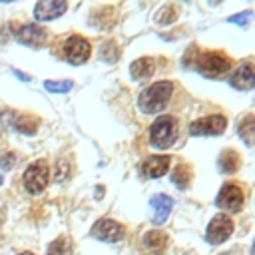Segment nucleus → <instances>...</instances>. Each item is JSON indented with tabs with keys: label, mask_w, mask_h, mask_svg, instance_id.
Segmentation results:
<instances>
[{
	"label": "nucleus",
	"mask_w": 255,
	"mask_h": 255,
	"mask_svg": "<svg viewBox=\"0 0 255 255\" xmlns=\"http://www.w3.org/2000/svg\"><path fill=\"white\" fill-rule=\"evenodd\" d=\"M171 92H173L171 82H155L147 90L141 92L137 106L145 114H157L167 106V102L171 98Z\"/></svg>",
	"instance_id": "1"
},
{
	"label": "nucleus",
	"mask_w": 255,
	"mask_h": 255,
	"mask_svg": "<svg viewBox=\"0 0 255 255\" xmlns=\"http://www.w3.org/2000/svg\"><path fill=\"white\" fill-rule=\"evenodd\" d=\"M177 137V122L173 116H159L149 129V141L157 149L169 147Z\"/></svg>",
	"instance_id": "2"
},
{
	"label": "nucleus",
	"mask_w": 255,
	"mask_h": 255,
	"mask_svg": "<svg viewBox=\"0 0 255 255\" xmlns=\"http://www.w3.org/2000/svg\"><path fill=\"white\" fill-rule=\"evenodd\" d=\"M197 68L207 78H219L231 68V60L219 52H207L197 58Z\"/></svg>",
	"instance_id": "3"
},
{
	"label": "nucleus",
	"mask_w": 255,
	"mask_h": 255,
	"mask_svg": "<svg viewBox=\"0 0 255 255\" xmlns=\"http://www.w3.org/2000/svg\"><path fill=\"white\" fill-rule=\"evenodd\" d=\"M24 187L30 193H42L44 187L48 185V163L44 159H38L24 171Z\"/></svg>",
	"instance_id": "4"
},
{
	"label": "nucleus",
	"mask_w": 255,
	"mask_h": 255,
	"mask_svg": "<svg viewBox=\"0 0 255 255\" xmlns=\"http://www.w3.org/2000/svg\"><path fill=\"white\" fill-rule=\"evenodd\" d=\"M90 52H92L90 42L86 38H82V36H70L66 40V44H64V54H66L68 62L74 64V66L84 64L90 58Z\"/></svg>",
	"instance_id": "5"
},
{
	"label": "nucleus",
	"mask_w": 255,
	"mask_h": 255,
	"mask_svg": "<svg viewBox=\"0 0 255 255\" xmlns=\"http://www.w3.org/2000/svg\"><path fill=\"white\" fill-rule=\"evenodd\" d=\"M227 120L219 114L215 116H207V118H199L189 126V133L191 135H217L225 129Z\"/></svg>",
	"instance_id": "6"
},
{
	"label": "nucleus",
	"mask_w": 255,
	"mask_h": 255,
	"mask_svg": "<svg viewBox=\"0 0 255 255\" xmlns=\"http://www.w3.org/2000/svg\"><path fill=\"white\" fill-rule=\"evenodd\" d=\"M231 233H233V221L223 213L215 215L207 225V241L213 245L223 243Z\"/></svg>",
	"instance_id": "7"
},
{
	"label": "nucleus",
	"mask_w": 255,
	"mask_h": 255,
	"mask_svg": "<svg viewBox=\"0 0 255 255\" xmlns=\"http://www.w3.org/2000/svg\"><path fill=\"white\" fill-rule=\"evenodd\" d=\"M92 235L102 241H120V239H124L126 229H124V225H120L114 219H100L92 227Z\"/></svg>",
	"instance_id": "8"
},
{
	"label": "nucleus",
	"mask_w": 255,
	"mask_h": 255,
	"mask_svg": "<svg viewBox=\"0 0 255 255\" xmlns=\"http://www.w3.org/2000/svg\"><path fill=\"white\" fill-rule=\"evenodd\" d=\"M217 205L227 211H239L243 205V189L235 183H227L221 187L217 195Z\"/></svg>",
	"instance_id": "9"
},
{
	"label": "nucleus",
	"mask_w": 255,
	"mask_h": 255,
	"mask_svg": "<svg viewBox=\"0 0 255 255\" xmlns=\"http://www.w3.org/2000/svg\"><path fill=\"white\" fill-rule=\"evenodd\" d=\"M68 4L66 2H56V0H44V2H38L36 8H34V16L38 22H44V20H52V18H58L62 12H66Z\"/></svg>",
	"instance_id": "10"
},
{
	"label": "nucleus",
	"mask_w": 255,
	"mask_h": 255,
	"mask_svg": "<svg viewBox=\"0 0 255 255\" xmlns=\"http://www.w3.org/2000/svg\"><path fill=\"white\" fill-rule=\"evenodd\" d=\"M16 38H18V42L28 44V46H42L46 42V38H48V32L44 28L36 26V24H26V26H22L18 30Z\"/></svg>",
	"instance_id": "11"
},
{
	"label": "nucleus",
	"mask_w": 255,
	"mask_h": 255,
	"mask_svg": "<svg viewBox=\"0 0 255 255\" xmlns=\"http://www.w3.org/2000/svg\"><path fill=\"white\" fill-rule=\"evenodd\" d=\"M169 159L171 157H167V155H151V157L143 159L141 173L147 177H161L169 167Z\"/></svg>",
	"instance_id": "12"
},
{
	"label": "nucleus",
	"mask_w": 255,
	"mask_h": 255,
	"mask_svg": "<svg viewBox=\"0 0 255 255\" xmlns=\"http://www.w3.org/2000/svg\"><path fill=\"white\" fill-rule=\"evenodd\" d=\"M149 203H151V209H153V223L155 225H161L167 219V215L171 213L173 199L167 197V195H163V193H159V195H153Z\"/></svg>",
	"instance_id": "13"
},
{
	"label": "nucleus",
	"mask_w": 255,
	"mask_h": 255,
	"mask_svg": "<svg viewBox=\"0 0 255 255\" xmlns=\"http://www.w3.org/2000/svg\"><path fill=\"white\" fill-rule=\"evenodd\" d=\"M231 84L239 90H251L255 86V74H253V64L245 62L239 66V70L235 72V76L231 78Z\"/></svg>",
	"instance_id": "14"
},
{
	"label": "nucleus",
	"mask_w": 255,
	"mask_h": 255,
	"mask_svg": "<svg viewBox=\"0 0 255 255\" xmlns=\"http://www.w3.org/2000/svg\"><path fill=\"white\" fill-rule=\"evenodd\" d=\"M153 72H155V62H153L151 58H139V60H135V62L131 64V68H129V74H131L133 80H145V78H149Z\"/></svg>",
	"instance_id": "15"
},
{
	"label": "nucleus",
	"mask_w": 255,
	"mask_h": 255,
	"mask_svg": "<svg viewBox=\"0 0 255 255\" xmlns=\"http://www.w3.org/2000/svg\"><path fill=\"white\" fill-rule=\"evenodd\" d=\"M165 243H167V235L161 233V231H147V233L143 235V245H145L149 251H153V253L163 251Z\"/></svg>",
	"instance_id": "16"
},
{
	"label": "nucleus",
	"mask_w": 255,
	"mask_h": 255,
	"mask_svg": "<svg viewBox=\"0 0 255 255\" xmlns=\"http://www.w3.org/2000/svg\"><path fill=\"white\" fill-rule=\"evenodd\" d=\"M36 126H38V120L32 118L30 114H20V116H14L12 120V128L22 133H36Z\"/></svg>",
	"instance_id": "17"
},
{
	"label": "nucleus",
	"mask_w": 255,
	"mask_h": 255,
	"mask_svg": "<svg viewBox=\"0 0 255 255\" xmlns=\"http://www.w3.org/2000/svg\"><path fill=\"white\" fill-rule=\"evenodd\" d=\"M219 167H221L225 173H233V171L239 167V155H237V151H233V149L223 151L221 157H219Z\"/></svg>",
	"instance_id": "18"
},
{
	"label": "nucleus",
	"mask_w": 255,
	"mask_h": 255,
	"mask_svg": "<svg viewBox=\"0 0 255 255\" xmlns=\"http://www.w3.org/2000/svg\"><path fill=\"white\" fill-rule=\"evenodd\" d=\"M46 255H70V239L68 237H58L54 239L48 249H46Z\"/></svg>",
	"instance_id": "19"
},
{
	"label": "nucleus",
	"mask_w": 255,
	"mask_h": 255,
	"mask_svg": "<svg viewBox=\"0 0 255 255\" xmlns=\"http://www.w3.org/2000/svg\"><path fill=\"white\" fill-rule=\"evenodd\" d=\"M171 179H173V183H175L177 187L185 189V187H187V183H189V179H191V169H189L187 165H177V167L173 169Z\"/></svg>",
	"instance_id": "20"
},
{
	"label": "nucleus",
	"mask_w": 255,
	"mask_h": 255,
	"mask_svg": "<svg viewBox=\"0 0 255 255\" xmlns=\"http://www.w3.org/2000/svg\"><path fill=\"white\" fill-rule=\"evenodd\" d=\"M253 116L249 114L241 124H239V135H241V139L247 143V145H251L253 143Z\"/></svg>",
	"instance_id": "21"
},
{
	"label": "nucleus",
	"mask_w": 255,
	"mask_h": 255,
	"mask_svg": "<svg viewBox=\"0 0 255 255\" xmlns=\"http://www.w3.org/2000/svg\"><path fill=\"white\" fill-rule=\"evenodd\" d=\"M175 18H177V10H175V6H171V4L163 6V8L157 10V14H155V22H157V24H169V22H173Z\"/></svg>",
	"instance_id": "22"
},
{
	"label": "nucleus",
	"mask_w": 255,
	"mask_h": 255,
	"mask_svg": "<svg viewBox=\"0 0 255 255\" xmlns=\"http://www.w3.org/2000/svg\"><path fill=\"white\" fill-rule=\"evenodd\" d=\"M72 80H60V82H54V80H48L44 82V88L48 92H54V94H64V92H70L72 90Z\"/></svg>",
	"instance_id": "23"
},
{
	"label": "nucleus",
	"mask_w": 255,
	"mask_h": 255,
	"mask_svg": "<svg viewBox=\"0 0 255 255\" xmlns=\"http://www.w3.org/2000/svg\"><path fill=\"white\" fill-rule=\"evenodd\" d=\"M68 173H70V163H68V159H58L56 161V169H54V179L56 181H64L66 177H68Z\"/></svg>",
	"instance_id": "24"
},
{
	"label": "nucleus",
	"mask_w": 255,
	"mask_h": 255,
	"mask_svg": "<svg viewBox=\"0 0 255 255\" xmlns=\"http://www.w3.org/2000/svg\"><path fill=\"white\" fill-rule=\"evenodd\" d=\"M118 56H120V52H118L116 44L106 42V44H104V48H102V58H104L106 62H116V60H118Z\"/></svg>",
	"instance_id": "25"
},
{
	"label": "nucleus",
	"mask_w": 255,
	"mask_h": 255,
	"mask_svg": "<svg viewBox=\"0 0 255 255\" xmlns=\"http://www.w3.org/2000/svg\"><path fill=\"white\" fill-rule=\"evenodd\" d=\"M231 24H241V26H247V22L251 20V12H241V14H235V16H229L227 18Z\"/></svg>",
	"instance_id": "26"
},
{
	"label": "nucleus",
	"mask_w": 255,
	"mask_h": 255,
	"mask_svg": "<svg viewBox=\"0 0 255 255\" xmlns=\"http://www.w3.org/2000/svg\"><path fill=\"white\" fill-rule=\"evenodd\" d=\"M14 161H16V155H14V153H4V155L0 157V167H2V169H10V167L14 165Z\"/></svg>",
	"instance_id": "27"
},
{
	"label": "nucleus",
	"mask_w": 255,
	"mask_h": 255,
	"mask_svg": "<svg viewBox=\"0 0 255 255\" xmlns=\"http://www.w3.org/2000/svg\"><path fill=\"white\" fill-rule=\"evenodd\" d=\"M12 72H14V76L22 78V82H28V80H30V76H26V74H22V72H18V70H12Z\"/></svg>",
	"instance_id": "28"
},
{
	"label": "nucleus",
	"mask_w": 255,
	"mask_h": 255,
	"mask_svg": "<svg viewBox=\"0 0 255 255\" xmlns=\"http://www.w3.org/2000/svg\"><path fill=\"white\" fill-rule=\"evenodd\" d=\"M20 255H34V253H30V251H24V253H20Z\"/></svg>",
	"instance_id": "29"
},
{
	"label": "nucleus",
	"mask_w": 255,
	"mask_h": 255,
	"mask_svg": "<svg viewBox=\"0 0 255 255\" xmlns=\"http://www.w3.org/2000/svg\"><path fill=\"white\" fill-rule=\"evenodd\" d=\"M223 255H235V253H223Z\"/></svg>",
	"instance_id": "30"
}]
</instances>
